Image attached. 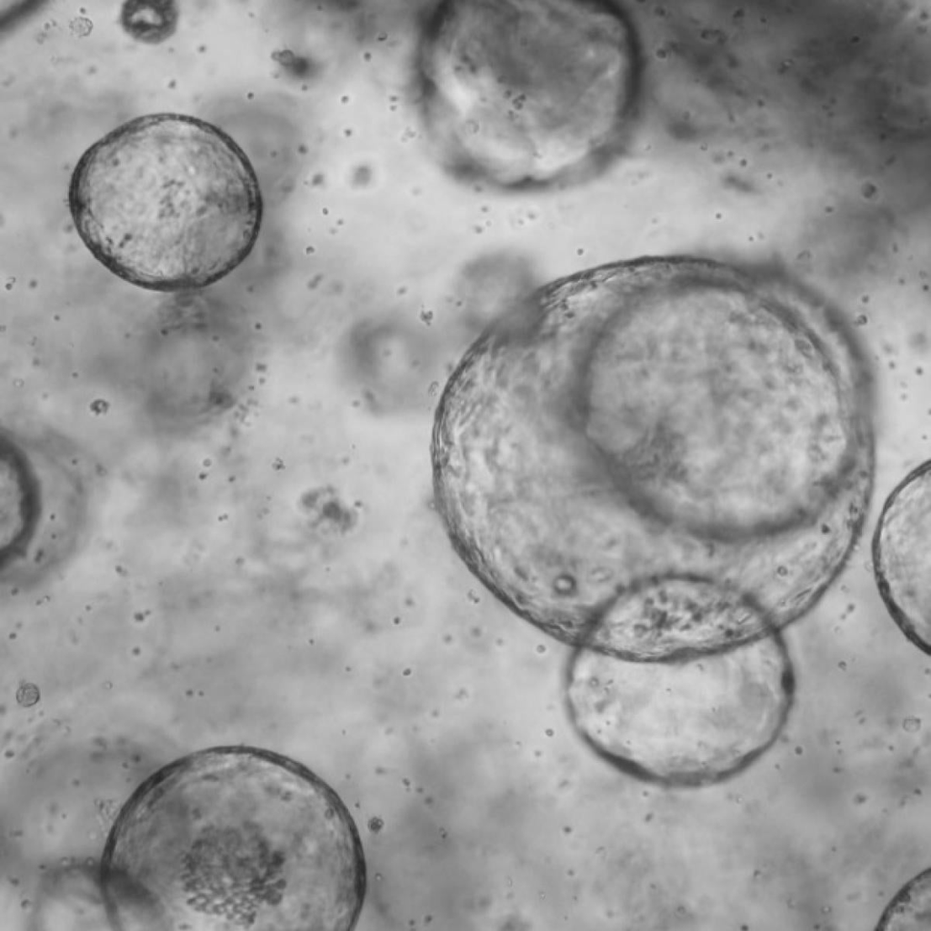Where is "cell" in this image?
<instances>
[{
    "label": "cell",
    "instance_id": "cell-4",
    "mask_svg": "<svg viewBox=\"0 0 931 931\" xmlns=\"http://www.w3.org/2000/svg\"><path fill=\"white\" fill-rule=\"evenodd\" d=\"M769 633L760 613L719 579L671 574L626 585L596 619L586 646L624 662L677 664Z\"/></svg>",
    "mask_w": 931,
    "mask_h": 931
},
{
    "label": "cell",
    "instance_id": "cell-1",
    "mask_svg": "<svg viewBox=\"0 0 931 931\" xmlns=\"http://www.w3.org/2000/svg\"><path fill=\"white\" fill-rule=\"evenodd\" d=\"M106 863L141 929L348 930L365 894L337 796L250 747L202 751L150 778L117 819Z\"/></svg>",
    "mask_w": 931,
    "mask_h": 931
},
{
    "label": "cell",
    "instance_id": "cell-3",
    "mask_svg": "<svg viewBox=\"0 0 931 931\" xmlns=\"http://www.w3.org/2000/svg\"><path fill=\"white\" fill-rule=\"evenodd\" d=\"M68 205L92 255L145 289L204 287L251 251L263 204L252 165L222 130L171 113L101 137L72 174Z\"/></svg>",
    "mask_w": 931,
    "mask_h": 931
},
{
    "label": "cell",
    "instance_id": "cell-2",
    "mask_svg": "<svg viewBox=\"0 0 931 931\" xmlns=\"http://www.w3.org/2000/svg\"><path fill=\"white\" fill-rule=\"evenodd\" d=\"M627 95L622 54L566 1H464L420 55L424 116L444 159L482 183L560 178L613 138Z\"/></svg>",
    "mask_w": 931,
    "mask_h": 931
},
{
    "label": "cell",
    "instance_id": "cell-5",
    "mask_svg": "<svg viewBox=\"0 0 931 931\" xmlns=\"http://www.w3.org/2000/svg\"><path fill=\"white\" fill-rule=\"evenodd\" d=\"M171 2H128L121 13L125 30L136 40L159 43L174 31L176 10Z\"/></svg>",
    "mask_w": 931,
    "mask_h": 931
}]
</instances>
